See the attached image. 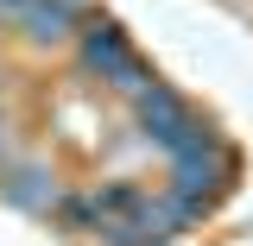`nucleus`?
<instances>
[{"instance_id":"f03ea898","label":"nucleus","mask_w":253,"mask_h":246,"mask_svg":"<svg viewBox=\"0 0 253 246\" xmlns=\"http://www.w3.org/2000/svg\"><path fill=\"white\" fill-rule=\"evenodd\" d=\"M83 57H89V70H101L114 89H126V95H146L152 89V76H146V63L133 57V44H126L114 26H95L89 38H83Z\"/></svg>"},{"instance_id":"f257e3e1","label":"nucleus","mask_w":253,"mask_h":246,"mask_svg":"<svg viewBox=\"0 0 253 246\" xmlns=\"http://www.w3.org/2000/svg\"><path fill=\"white\" fill-rule=\"evenodd\" d=\"M139 126H146V133H152V139H158V145H165L171 158H177V152H190L196 139H209L203 126L190 120V107H184V101H177L171 89H158V82L139 95Z\"/></svg>"},{"instance_id":"20e7f679","label":"nucleus","mask_w":253,"mask_h":246,"mask_svg":"<svg viewBox=\"0 0 253 246\" xmlns=\"http://www.w3.org/2000/svg\"><path fill=\"white\" fill-rule=\"evenodd\" d=\"M0 189H6L19 209H51V189H44V177H38V171H13Z\"/></svg>"},{"instance_id":"7ed1b4c3","label":"nucleus","mask_w":253,"mask_h":246,"mask_svg":"<svg viewBox=\"0 0 253 246\" xmlns=\"http://www.w3.org/2000/svg\"><path fill=\"white\" fill-rule=\"evenodd\" d=\"M0 19H13V26L26 32V38H38V44H57V38H70V26H76V6H70V0H0Z\"/></svg>"}]
</instances>
